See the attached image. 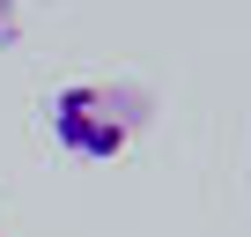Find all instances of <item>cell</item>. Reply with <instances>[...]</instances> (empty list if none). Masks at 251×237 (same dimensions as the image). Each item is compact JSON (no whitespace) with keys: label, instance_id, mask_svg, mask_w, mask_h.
Listing matches in <instances>:
<instances>
[{"label":"cell","instance_id":"1","mask_svg":"<svg viewBox=\"0 0 251 237\" xmlns=\"http://www.w3.org/2000/svg\"><path fill=\"white\" fill-rule=\"evenodd\" d=\"M45 118H52V141H59L67 156L111 163V156L133 148L141 118H148V96L126 89V82H67V89H52Z\"/></svg>","mask_w":251,"mask_h":237},{"label":"cell","instance_id":"2","mask_svg":"<svg viewBox=\"0 0 251 237\" xmlns=\"http://www.w3.org/2000/svg\"><path fill=\"white\" fill-rule=\"evenodd\" d=\"M0 37H8V0H0Z\"/></svg>","mask_w":251,"mask_h":237}]
</instances>
